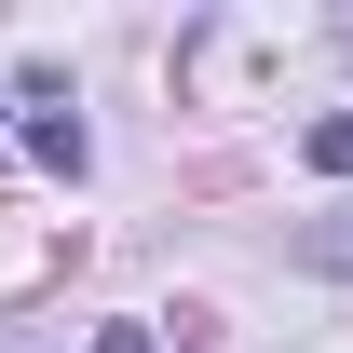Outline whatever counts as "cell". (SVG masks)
I'll list each match as a JSON object with an SVG mask.
<instances>
[{
    "mask_svg": "<svg viewBox=\"0 0 353 353\" xmlns=\"http://www.w3.org/2000/svg\"><path fill=\"white\" fill-rule=\"evenodd\" d=\"M299 163H312V176H353V109H326V123L299 136Z\"/></svg>",
    "mask_w": 353,
    "mask_h": 353,
    "instance_id": "obj_2",
    "label": "cell"
},
{
    "mask_svg": "<svg viewBox=\"0 0 353 353\" xmlns=\"http://www.w3.org/2000/svg\"><path fill=\"white\" fill-rule=\"evenodd\" d=\"M326 54H340V68H353V14H340V28H326Z\"/></svg>",
    "mask_w": 353,
    "mask_h": 353,
    "instance_id": "obj_5",
    "label": "cell"
},
{
    "mask_svg": "<svg viewBox=\"0 0 353 353\" xmlns=\"http://www.w3.org/2000/svg\"><path fill=\"white\" fill-rule=\"evenodd\" d=\"M285 259L326 272V285H353V204H340V218H299V231H285Z\"/></svg>",
    "mask_w": 353,
    "mask_h": 353,
    "instance_id": "obj_1",
    "label": "cell"
},
{
    "mask_svg": "<svg viewBox=\"0 0 353 353\" xmlns=\"http://www.w3.org/2000/svg\"><path fill=\"white\" fill-rule=\"evenodd\" d=\"M95 353H163V340H150V326H95Z\"/></svg>",
    "mask_w": 353,
    "mask_h": 353,
    "instance_id": "obj_4",
    "label": "cell"
},
{
    "mask_svg": "<svg viewBox=\"0 0 353 353\" xmlns=\"http://www.w3.org/2000/svg\"><path fill=\"white\" fill-rule=\"evenodd\" d=\"M28 150H41L54 176H82V123H68V109H41V123H28Z\"/></svg>",
    "mask_w": 353,
    "mask_h": 353,
    "instance_id": "obj_3",
    "label": "cell"
}]
</instances>
